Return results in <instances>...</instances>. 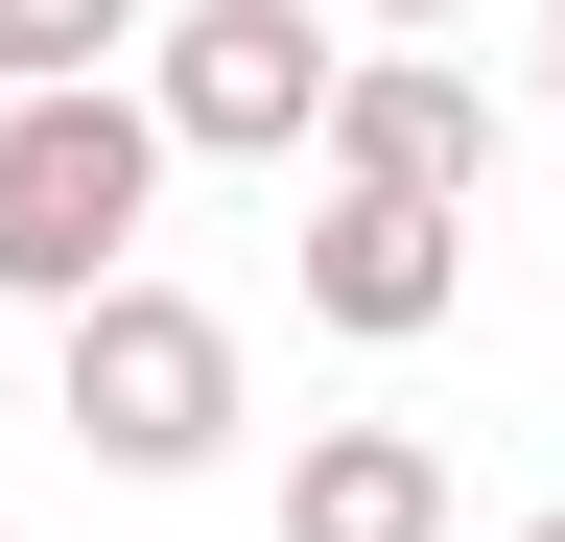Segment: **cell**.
<instances>
[{"label":"cell","mask_w":565,"mask_h":542,"mask_svg":"<svg viewBox=\"0 0 565 542\" xmlns=\"http://www.w3.org/2000/svg\"><path fill=\"white\" fill-rule=\"evenodd\" d=\"M330 189H424V213H471V189H494V72H471V47H353Z\"/></svg>","instance_id":"obj_5"},{"label":"cell","mask_w":565,"mask_h":542,"mask_svg":"<svg viewBox=\"0 0 565 542\" xmlns=\"http://www.w3.org/2000/svg\"><path fill=\"white\" fill-rule=\"evenodd\" d=\"M166 0H0V95H118Z\"/></svg>","instance_id":"obj_7"},{"label":"cell","mask_w":565,"mask_h":542,"mask_svg":"<svg viewBox=\"0 0 565 542\" xmlns=\"http://www.w3.org/2000/svg\"><path fill=\"white\" fill-rule=\"evenodd\" d=\"M47 425L95 448V471H141V496L212 471V448H236V307H189V284H95V307L47 330Z\"/></svg>","instance_id":"obj_2"},{"label":"cell","mask_w":565,"mask_h":542,"mask_svg":"<svg viewBox=\"0 0 565 542\" xmlns=\"http://www.w3.org/2000/svg\"><path fill=\"white\" fill-rule=\"evenodd\" d=\"M353 24H401V47H448V24H471V0H353Z\"/></svg>","instance_id":"obj_8"},{"label":"cell","mask_w":565,"mask_h":542,"mask_svg":"<svg viewBox=\"0 0 565 542\" xmlns=\"http://www.w3.org/2000/svg\"><path fill=\"white\" fill-rule=\"evenodd\" d=\"M330 95H353V47L307 0H166V24H141L166 166H330Z\"/></svg>","instance_id":"obj_3"},{"label":"cell","mask_w":565,"mask_h":542,"mask_svg":"<svg viewBox=\"0 0 565 542\" xmlns=\"http://www.w3.org/2000/svg\"><path fill=\"white\" fill-rule=\"evenodd\" d=\"M282 542H448V448L424 425H307L282 448Z\"/></svg>","instance_id":"obj_6"},{"label":"cell","mask_w":565,"mask_h":542,"mask_svg":"<svg viewBox=\"0 0 565 542\" xmlns=\"http://www.w3.org/2000/svg\"><path fill=\"white\" fill-rule=\"evenodd\" d=\"M542 72H565V0H542Z\"/></svg>","instance_id":"obj_9"},{"label":"cell","mask_w":565,"mask_h":542,"mask_svg":"<svg viewBox=\"0 0 565 542\" xmlns=\"http://www.w3.org/2000/svg\"><path fill=\"white\" fill-rule=\"evenodd\" d=\"M282 284H307V330H353V354H424V330L471 307V213H424V189H307Z\"/></svg>","instance_id":"obj_4"},{"label":"cell","mask_w":565,"mask_h":542,"mask_svg":"<svg viewBox=\"0 0 565 542\" xmlns=\"http://www.w3.org/2000/svg\"><path fill=\"white\" fill-rule=\"evenodd\" d=\"M141 213H166V118H141V72L118 95H0V307H95V284H141Z\"/></svg>","instance_id":"obj_1"},{"label":"cell","mask_w":565,"mask_h":542,"mask_svg":"<svg viewBox=\"0 0 565 542\" xmlns=\"http://www.w3.org/2000/svg\"><path fill=\"white\" fill-rule=\"evenodd\" d=\"M519 542H565V519H519Z\"/></svg>","instance_id":"obj_10"}]
</instances>
